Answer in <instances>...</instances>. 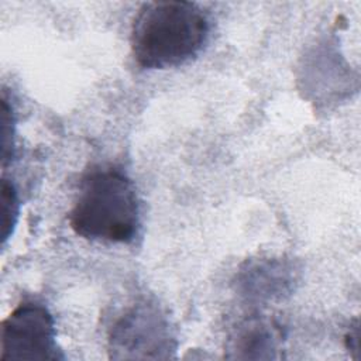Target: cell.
Wrapping results in <instances>:
<instances>
[{
    "mask_svg": "<svg viewBox=\"0 0 361 361\" xmlns=\"http://www.w3.org/2000/svg\"><path fill=\"white\" fill-rule=\"evenodd\" d=\"M292 272L286 264L272 259L250 265L241 275L243 289L255 298H275L285 292L292 281Z\"/></svg>",
    "mask_w": 361,
    "mask_h": 361,
    "instance_id": "5b68a950",
    "label": "cell"
},
{
    "mask_svg": "<svg viewBox=\"0 0 361 361\" xmlns=\"http://www.w3.org/2000/svg\"><path fill=\"white\" fill-rule=\"evenodd\" d=\"M209 30L206 13L195 3H145L131 28L134 59L145 69L183 65L203 49Z\"/></svg>",
    "mask_w": 361,
    "mask_h": 361,
    "instance_id": "6da1fadb",
    "label": "cell"
},
{
    "mask_svg": "<svg viewBox=\"0 0 361 361\" xmlns=\"http://www.w3.org/2000/svg\"><path fill=\"white\" fill-rule=\"evenodd\" d=\"M175 341L166 319L141 303L123 314L110 333V357L116 360L169 358Z\"/></svg>",
    "mask_w": 361,
    "mask_h": 361,
    "instance_id": "277c9868",
    "label": "cell"
},
{
    "mask_svg": "<svg viewBox=\"0 0 361 361\" xmlns=\"http://www.w3.org/2000/svg\"><path fill=\"white\" fill-rule=\"evenodd\" d=\"M18 217V199L14 185L8 179L1 180V243H7L13 234Z\"/></svg>",
    "mask_w": 361,
    "mask_h": 361,
    "instance_id": "52a82bcc",
    "label": "cell"
},
{
    "mask_svg": "<svg viewBox=\"0 0 361 361\" xmlns=\"http://www.w3.org/2000/svg\"><path fill=\"white\" fill-rule=\"evenodd\" d=\"M13 110L11 106L7 103L6 96L1 99V159L3 165H6L13 157Z\"/></svg>",
    "mask_w": 361,
    "mask_h": 361,
    "instance_id": "ba28073f",
    "label": "cell"
},
{
    "mask_svg": "<svg viewBox=\"0 0 361 361\" xmlns=\"http://www.w3.org/2000/svg\"><path fill=\"white\" fill-rule=\"evenodd\" d=\"M231 358H274L276 351L275 329L261 320L241 324L230 343Z\"/></svg>",
    "mask_w": 361,
    "mask_h": 361,
    "instance_id": "8992f818",
    "label": "cell"
},
{
    "mask_svg": "<svg viewBox=\"0 0 361 361\" xmlns=\"http://www.w3.org/2000/svg\"><path fill=\"white\" fill-rule=\"evenodd\" d=\"M1 360H63L56 344L55 323L48 309L37 302L18 305L3 322Z\"/></svg>",
    "mask_w": 361,
    "mask_h": 361,
    "instance_id": "3957f363",
    "label": "cell"
},
{
    "mask_svg": "<svg viewBox=\"0 0 361 361\" xmlns=\"http://www.w3.org/2000/svg\"><path fill=\"white\" fill-rule=\"evenodd\" d=\"M72 230L87 240L130 243L140 228V203L131 179L118 168H92L69 213Z\"/></svg>",
    "mask_w": 361,
    "mask_h": 361,
    "instance_id": "7a4b0ae2",
    "label": "cell"
}]
</instances>
